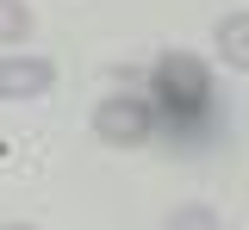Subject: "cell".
I'll use <instances>...</instances> for the list:
<instances>
[{
    "mask_svg": "<svg viewBox=\"0 0 249 230\" xmlns=\"http://www.w3.org/2000/svg\"><path fill=\"white\" fill-rule=\"evenodd\" d=\"M150 81H156V106L168 112L175 131H187L193 118L212 112V75H206V63H193V56H162Z\"/></svg>",
    "mask_w": 249,
    "mask_h": 230,
    "instance_id": "6da1fadb",
    "label": "cell"
},
{
    "mask_svg": "<svg viewBox=\"0 0 249 230\" xmlns=\"http://www.w3.org/2000/svg\"><path fill=\"white\" fill-rule=\"evenodd\" d=\"M93 131L106 137V143H119V149H137V143H150L156 112H150V99L112 94V99H100V106H93Z\"/></svg>",
    "mask_w": 249,
    "mask_h": 230,
    "instance_id": "7a4b0ae2",
    "label": "cell"
},
{
    "mask_svg": "<svg viewBox=\"0 0 249 230\" xmlns=\"http://www.w3.org/2000/svg\"><path fill=\"white\" fill-rule=\"evenodd\" d=\"M56 68L44 56H0V99H44Z\"/></svg>",
    "mask_w": 249,
    "mask_h": 230,
    "instance_id": "3957f363",
    "label": "cell"
},
{
    "mask_svg": "<svg viewBox=\"0 0 249 230\" xmlns=\"http://www.w3.org/2000/svg\"><path fill=\"white\" fill-rule=\"evenodd\" d=\"M218 50H224L231 68L249 75V13H224V19H218Z\"/></svg>",
    "mask_w": 249,
    "mask_h": 230,
    "instance_id": "277c9868",
    "label": "cell"
},
{
    "mask_svg": "<svg viewBox=\"0 0 249 230\" xmlns=\"http://www.w3.org/2000/svg\"><path fill=\"white\" fill-rule=\"evenodd\" d=\"M31 37V6L25 0H0V44H25Z\"/></svg>",
    "mask_w": 249,
    "mask_h": 230,
    "instance_id": "5b68a950",
    "label": "cell"
},
{
    "mask_svg": "<svg viewBox=\"0 0 249 230\" xmlns=\"http://www.w3.org/2000/svg\"><path fill=\"white\" fill-rule=\"evenodd\" d=\"M162 230H218V218H212V205H181Z\"/></svg>",
    "mask_w": 249,
    "mask_h": 230,
    "instance_id": "8992f818",
    "label": "cell"
},
{
    "mask_svg": "<svg viewBox=\"0 0 249 230\" xmlns=\"http://www.w3.org/2000/svg\"><path fill=\"white\" fill-rule=\"evenodd\" d=\"M6 230H31V224H6Z\"/></svg>",
    "mask_w": 249,
    "mask_h": 230,
    "instance_id": "52a82bcc",
    "label": "cell"
}]
</instances>
